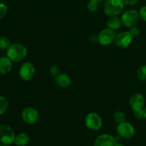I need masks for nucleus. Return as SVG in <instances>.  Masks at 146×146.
<instances>
[{"label":"nucleus","mask_w":146,"mask_h":146,"mask_svg":"<svg viewBox=\"0 0 146 146\" xmlns=\"http://www.w3.org/2000/svg\"><path fill=\"white\" fill-rule=\"evenodd\" d=\"M27 48L21 44H13L7 50V56L12 62H19L26 58Z\"/></svg>","instance_id":"nucleus-1"},{"label":"nucleus","mask_w":146,"mask_h":146,"mask_svg":"<svg viewBox=\"0 0 146 146\" xmlns=\"http://www.w3.org/2000/svg\"><path fill=\"white\" fill-rule=\"evenodd\" d=\"M124 7L122 0H107L104 5V12L108 17L117 16L122 12Z\"/></svg>","instance_id":"nucleus-2"},{"label":"nucleus","mask_w":146,"mask_h":146,"mask_svg":"<svg viewBox=\"0 0 146 146\" xmlns=\"http://www.w3.org/2000/svg\"><path fill=\"white\" fill-rule=\"evenodd\" d=\"M122 23L126 27H133L137 24L140 19L139 12L135 9H128L125 11L120 17Z\"/></svg>","instance_id":"nucleus-3"},{"label":"nucleus","mask_w":146,"mask_h":146,"mask_svg":"<svg viewBox=\"0 0 146 146\" xmlns=\"http://www.w3.org/2000/svg\"><path fill=\"white\" fill-rule=\"evenodd\" d=\"M84 124L91 131H98L102 125V118L99 114L94 112L89 113L84 118Z\"/></svg>","instance_id":"nucleus-4"},{"label":"nucleus","mask_w":146,"mask_h":146,"mask_svg":"<svg viewBox=\"0 0 146 146\" xmlns=\"http://www.w3.org/2000/svg\"><path fill=\"white\" fill-rule=\"evenodd\" d=\"M35 74V67L30 61L23 63L19 70V75L23 81H30Z\"/></svg>","instance_id":"nucleus-5"},{"label":"nucleus","mask_w":146,"mask_h":146,"mask_svg":"<svg viewBox=\"0 0 146 146\" xmlns=\"http://www.w3.org/2000/svg\"><path fill=\"white\" fill-rule=\"evenodd\" d=\"M116 131H117V133L120 137L126 138V139L133 138L135 134L134 126L131 123L126 121L118 123Z\"/></svg>","instance_id":"nucleus-6"},{"label":"nucleus","mask_w":146,"mask_h":146,"mask_svg":"<svg viewBox=\"0 0 146 146\" xmlns=\"http://www.w3.org/2000/svg\"><path fill=\"white\" fill-rule=\"evenodd\" d=\"M116 34L114 30L111 29L106 28L102 30L97 35L98 42L102 46L110 45L114 42Z\"/></svg>","instance_id":"nucleus-7"},{"label":"nucleus","mask_w":146,"mask_h":146,"mask_svg":"<svg viewBox=\"0 0 146 146\" xmlns=\"http://www.w3.org/2000/svg\"><path fill=\"white\" fill-rule=\"evenodd\" d=\"M15 133L9 126L3 125H0V142L1 143H13L15 139Z\"/></svg>","instance_id":"nucleus-8"},{"label":"nucleus","mask_w":146,"mask_h":146,"mask_svg":"<svg viewBox=\"0 0 146 146\" xmlns=\"http://www.w3.org/2000/svg\"><path fill=\"white\" fill-rule=\"evenodd\" d=\"M21 118L27 124H34L39 120V113L32 107H27L21 112Z\"/></svg>","instance_id":"nucleus-9"},{"label":"nucleus","mask_w":146,"mask_h":146,"mask_svg":"<svg viewBox=\"0 0 146 146\" xmlns=\"http://www.w3.org/2000/svg\"><path fill=\"white\" fill-rule=\"evenodd\" d=\"M133 41V37L130 34L129 31H121L116 34L115 38V44L119 48H125L130 46Z\"/></svg>","instance_id":"nucleus-10"},{"label":"nucleus","mask_w":146,"mask_h":146,"mask_svg":"<svg viewBox=\"0 0 146 146\" xmlns=\"http://www.w3.org/2000/svg\"><path fill=\"white\" fill-rule=\"evenodd\" d=\"M145 98L142 94H135L129 99V104L133 111L143 109L145 106Z\"/></svg>","instance_id":"nucleus-11"},{"label":"nucleus","mask_w":146,"mask_h":146,"mask_svg":"<svg viewBox=\"0 0 146 146\" xmlns=\"http://www.w3.org/2000/svg\"><path fill=\"white\" fill-rule=\"evenodd\" d=\"M115 138L108 134H102L96 138L94 146H114Z\"/></svg>","instance_id":"nucleus-12"},{"label":"nucleus","mask_w":146,"mask_h":146,"mask_svg":"<svg viewBox=\"0 0 146 146\" xmlns=\"http://www.w3.org/2000/svg\"><path fill=\"white\" fill-rule=\"evenodd\" d=\"M54 80L55 84L61 88H67L71 85L72 83L70 76L62 73H60L58 76L54 77Z\"/></svg>","instance_id":"nucleus-13"},{"label":"nucleus","mask_w":146,"mask_h":146,"mask_svg":"<svg viewBox=\"0 0 146 146\" xmlns=\"http://www.w3.org/2000/svg\"><path fill=\"white\" fill-rule=\"evenodd\" d=\"M12 61L7 56L0 57V74H7L11 71Z\"/></svg>","instance_id":"nucleus-14"},{"label":"nucleus","mask_w":146,"mask_h":146,"mask_svg":"<svg viewBox=\"0 0 146 146\" xmlns=\"http://www.w3.org/2000/svg\"><path fill=\"white\" fill-rule=\"evenodd\" d=\"M122 20L120 17L117 16H113V17H109V19L107 21V28L115 30L119 29L121 27Z\"/></svg>","instance_id":"nucleus-15"},{"label":"nucleus","mask_w":146,"mask_h":146,"mask_svg":"<svg viewBox=\"0 0 146 146\" xmlns=\"http://www.w3.org/2000/svg\"><path fill=\"white\" fill-rule=\"evenodd\" d=\"M29 142V136L27 133H21L15 136L14 143L18 146H25Z\"/></svg>","instance_id":"nucleus-16"},{"label":"nucleus","mask_w":146,"mask_h":146,"mask_svg":"<svg viewBox=\"0 0 146 146\" xmlns=\"http://www.w3.org/2000/svg\"><path fill=\"white\" fill-rule=\"evenodd\" d=\"M113 118H114L115 121L117 123H123L124 121H125L126 116L125 114L123 112V111H115V113L113 115Z\"/></svg>","instance_id":"nucleus-17"},{"label":"nucleus","mask_w":146,"mask_h":146,"mask_svg":"<svg viewBox=\"0 0 146 146\" xmlns=\"http://www.w3.org/2000/svg\"><path fill=\"white\" fill-rule=\"evenodd\" d=\"M137 77L140 81H146V65L141 66L138 68L137 71Z\"/></svg>","instance_id":"nucleus-18"},{"label":"nucleus","mask_w":146,"mask_h":146,"mask_svg":"<svg viewBox=\"0 0 146 146\" xmlns=\"http://www.w3.org/2000/svg\"><path fill=\"white\" fill-rule=\"evenodd\" d=\"M8 108V101L7 98L0 96V115L6 112Z\"/></svg>","instance_id":"nucleus-19"},{"label":"nucleus","mask_w":146,"mask_h":146,"mask_svg":"<svg viewBox=\"0 0 146 146\" xmlns=\"http://www.w3.org/2000/svg\"><path fill=\"white\" fill-rule=\"evenodd\" d=\"M11 43L9 39L6 36L0 37V49L7 50V48L10 46Z\"/></svg>","instance_id":"nucleus-20"},{"label":"nucleus","mask_w":146,"mask_h":146,"mask_svg":"<svg viewBox=\"0 0 146 146\" xmlns=\"http://www.w3.org/2000/svg\"><path fill=\"white\" fill-rule=\"evenodd\" d=\"M87 9H88L89 11L93 12V11H97V9H98V3L96 2V1L90 0V1H89L88 4H87Z\"/></svg>","instance_id":"nucleus-21"},{"label":"nucleus","mask_w":146,"mask_h":146,"mask_svg":"<svg viewBox=\"0 0 146 146\" xmlns=\"http://www.w3.org/2000/svg\"><path fill=\"white\" fill-rule=\"evenodd\" d=\"M7 10L8 9L7 5L4 3L0 2V19L5 17L7 13Z\"/></svg>","instance_id":"nucleus-22"},{"label":"nucleus","mask_w":146,"mask_h":146,"mask_svg":"<svg viewBox=\"0 0 146 146\" xmlns=\"http://www.w3.org/2000/svg\"><path fill=\"white\" fill-rule=\"evenodd\" d=\"M128 31L130 35H131V36L133 37V38H135V37H137L140 34V29L137 27H136L135 26H134L133 27H130V30Z\"/></svg>","instance_id":"nucleus-23"},{"label":"nucleus","mask_w":146,"mask_h":146,"mask_svg":"<svg viewBox=\"0 0 146 146\" xmlns=\"http://www.w3.org/2000/svg\"><path fill=\"white\" fill-rule=\"evenodd\" d=\"M50 73L53 76H57L60 74V68L57 66H52L50 69Z\"/></svg>","instance_id":"nucleus-24"},{"label":"nucleus","mask_w":146,"mask_h":146,"mask_svg":"<svg viewBox=\"0 0 146 146\" xmlns=\"http://www.w3.org/2000/svg\"><path fill=\"white\" fill-rule=\"evenodd\" d=\"M139 12L140 18H141L143 21H146V6H143L140 8Z\"/></svg>","instance_id":"nucleus-25"},{"label":"nucleus","mask_w":146,"mask_h":146,"mask_svg":"<svg viewBox=\"0 0 146 146\" xmlns=\"http://www.w3.org/2000/svg\"><path fill=\"white\" fill-rule=\"evenodd\" d=\"M134 115L135 118H138V119H141L143 118V109L137 110V111H134Z\"/></svg>","instance_id":"nucleus-26"},{"label":"nucleus","mask_w":146,"mask_h":146,"mask_svg":"<svg viewBox=\"0 0 146 146\" xmlns=\"http://www.w3.org/2000/svg\"><path fill=\"white\" fill-rule=\"evenodd\" d=\"M122 1L126 5H134L138 2L139 0H122Z\"/></svg>","instance_id":"nucleus-27"},{"label":"nucleus","mask_w":146,"mask_h":146,"mask_svg":"<svg viewBox=\"0 0 146 146\" xmlns=\"http://www.w3.org/2000/svg\"><path fill=\"white\" fill-rule=\"evenodd\" d=\"M143 118L146 119V107L143 108Z\"/></svg>","instance_id":"nucleus-28"},{"label":"nucleus","mask_w":146,"mask_h":146,"mask_svg":"<svg viewBox=\"0 0 146 146\" xmlns=\"http://www.w3.org/2000/svg\"><path fill=\"white\" fill-rule=\"evenodd\" d=\"M91 1H96V2L99 3V2H100V1H102V0H91Z\"/></svg>","instance_id":"nucleus-29"},{"label":"nucleus","mask_w":146,"mask_h":146,"mask_svg":"<svg viewBox=\"0 0 146 146\" xmlns=\"http://www.w3.org/2000/svg\"><path fill=\"white\" fill-rule=\"evenodd\" d=\"M114 146H124L123 145H122V144H119V143H117V144H115Z\"/></svg>","instance_id":"nucleus-30"},{"label":"nucleus","mask_w":146,"mask_h":146,"mask_svg":"<svg viewBox=\"0 0 146 146\" xmlns=\"http://www.w3.org/2000/svg\"><path fill=\"white\" fill-rule=\"evenodd\" d=\"M0 146H9L8 145V144H4V143H2L0 145Z\"/></svg>","instance_id":"nucleus-31"}]
</instances>
